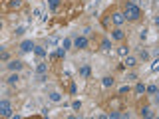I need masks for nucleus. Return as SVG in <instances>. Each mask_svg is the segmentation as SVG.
Masks as SVG:
<instances>
[{
    "mask_svg": "<svg viewBox=\"0 0 159 119\" xmlns=\"http://www.w3.org/2000/svg\"><path fill=\"white\" fill-rule=\"evenodd\" d=\"M123 16H125V20H137L139 16H141V10H139L137 4H133V2H127Z\"/></svg>",
    "mask_w": 159,
    "mask_h": 119,
    "instance_id": "nucleus-1",
    "label": "nucleus"
},
{
    "mask_svg": "<svg viewBox=\"0 0 159 119\" xmlns=\"http://www.w3.org/2000/svg\"><path fill=\"white\" fill-rule=\"evenodd\" d=\"M0 115L2 117H12V105L8 99H2L0 101Z\"/></svg>",
    "mask_w": 159,
    "mask_h": 119,
    "instance_id": "nucleus-2",
    "label": "nucleus"
},
{
    "mask_svg": "<svg viewBox=\"0 0 159 119\" xmlns=\"http://www.w3.org/2000/svg\"><path fill=\"white\" fill-rule=\"evenodd\" d=\"M24 67V64L20 62V60H12V62H8V70L10 72H18V70H22Z\"/></svg>",
    "mask_w": 159,
    "mask_h": 119,
    "instance_id": "nucleus-3",
    "label": "nucleus"
},
{
    "mask_svg": "<svg viewBox=\"0 0 159 119\" xmlns=\"http://www.w3.org/2000/svg\"><path fill=\"white\" fill-rule=\"evenodd\" d=\"M112 20H113V24H115V26H121V24L125 22V16H123L121 12H113L112 14Z\"/></svg>",
    "mask_w": 159,
    "mask_h": 119,
    "instance_id": "nucleus-4",
    "label": "nucleus"
},
{
    "mask_svg": "<svg viewBox=\"0 0 159 119\" xmlns=\"http://www.w3.org/2000/svg\"><path fill=\"white\" fill-rule=\"evenodd\" d=\"M74 46H76V48H80V50L88 48V38H84V36H78V38L74 40Z\"/></svg>",
    "mask_w": 159,
    "mask_h": 119,
    "instance_id": "nucleus-5",
    "label": "nucleus"
},
{
    "mask_svg": "<svg viewBox=\"0 0 159 119\" xmlns=\"http://www.w3.org/2000/svg\"><path fill=\"white\" fill-rule=\"evenodd\" d=\"M20 50H22V52H32V50H34L32 40H24V42L20 44Z\"/></svg>",
    "mask_w": 159,
    "mask_h": 119,
    "instance_id": "nucleus-6",
    "label": "nucleus"
},
{
    "mask_svg": "<svg viewBox=\"0 0 159 119\" xmlns=\"http://www.w3.org/2000/svg\"><path fill=\"white\" fill-rule=\"evenodd\" d=\"M112 38L119 42V40H123V38H125V34H123V30H121V28H115V30L112 32Z\"/></svg>",
    "mask_w": 159,
    "mask_h": 119,
    "instance_id": "nucleus-7",
    "label": "nucleus"
},
{
    "mask_svg": "<svg viewBox=\"0 0 159 119\" xmlns=\"http://www.w3.org/2000/svg\"><path fill=\"white\" fill-rule=\"evenodd\" d=\"M32 52L36 54L38 58H46V50H44L42 46H34V50H32Z\"/></svg>",
    "mask_w": 159,
    "mask_h": 119,
    "instance_id": "nucleus-8",
    "label": "nucleus"
},
{
    "mask_svg": "<svg viewBox=\"0 0 159 119\" xmlns=\"http://www.w3.org/2000/svg\"><path fill=\"white\" fill-rule=\"evenodd\" d=\"M36 73H48V64H38L36 66Z\"/></svg>",
    "mask_w": 159,
    "mask_h": 119,
    "instance_id": "nucleus-9",
    "label": "nucleus"
},
{
    "mask_svg": "<svg viewBox=\"0 0 159 119\" xmlns=\"http://www.w3.org/2000/svg\"><path fill=\"white\" fill-rule=\"evenodd\" d=\"M101 50H112V42H109V38H104L101 40Z\"/></svg>",
    "mask_w": 159,
    "mask_h": 119,
    "instance_id": "nucleus-10",
    "label": "nucleus"
},
{
    "mask_svg": "<svg viewBox=\"0 0 159 119\" xmlns=\"http://www.w3.org/2000/svg\"><path fill=\"white\" fill-rule=\"evenodd\" d=\"M123 64H125V66H129V67H133L135 64H137V60L131 58V56H125V62H123Z\"/></svg>",
    "mask_w": 159,
    "mask_h": 119,
    "instance_id": "nucleus-11",
    "label": "nucleus"
},
{
    "mask_svg": "<svg viewBox=\"0 0 159 119\" xmlns=\"http://www.w3.org/2000/svg\"><path fill=\"white\" fill-rule=\"evenodd\" d=\"M50 99H52L54 103H58V101H62V93H58V91H52V93H50Z\"/></svg>",
    "mask_w": 159,
    "mask_h": 119,
    "instance_id": "nucleus-12",
    "label": "nucleus"
},
{
    "mask_svg": "<svg viewBox=\"0 0 159 119\" xmlns=\"http://www.w3.org/2000/svg\"><path fill=\"white\" fill-rule=\"evenodd\" d=\"M101 83H104V87H112V86H113V78H109V75H106V78L101 79Z\"/></svg>",
    "mask_w": 159,
    "mask_h": 119,
    "instance_id": "nucleus-13",
    "label": "nucleus"
},
{
    "mask_svg": "<svg viewBox=\"0 0 159 119\" xmlns=\"http://www.w3.org/2000/svg\"><path fill=\"white\" fill-rule=\"evenodd\" d=\"M18 79H20V78H18V73H12V75L6 79V81L10 83V86H16V83H18Z\"/></svg>",
    "mask_w": 159,
    "mask_h": 119,
    "instance_id": "nucleus-14",
    "label": "nucleus"
},
{
    "mask_svg": "<svg viewBox=\"0 0 159 119\" xmlns=\"http://www.w3.org/2000/svg\"><path fill=\"white\" fill-rule=\"evenodd\" d=\"M80 75H82V78H88V75H90V66H82L80 67Z\"/></svg>",
    "mask_w": 159,
    "mask_h": 119,
    "instance_id": "nucleus-15",
    "label": "nucleus"
},
{
    "mask_svg": "<svg viewBox=\"0 0 159 119\" xmlns=\"http://www.w3.org/2000/svg\"><path fill=\"white\" fill-rule=\"evenodd\" d=\"M117 54H119V56H127V54H129V48H127V46H119L117 48Z\"/></svg>",
    "mask_w": 159,
    "mask_h": 119,
    "instance_id": "nucleus-16",
    "label": "nucleus"
},
{
    "mask_svg": "<svg viewBox=\"0 0 159 119\" xmlns=\"http://www.w3.org/2000/svg\"><path fill=\"white\" fill-rule=\"evenodd\" d=\"M141 117H153L151 109H149V107H143V109H141Z\"/></svg>",
    "mask_w": 159,
    "mask_h": 119,
    "instance_id": "nucleus-17",
    "label": "nucleus"
},
{
    "mask_svg": "<svg viewBox=\"0 0 159 119\" xmlns=\"http://www.w3.org/2000/svg\"><path fill=\"white\" fill-rule=\"evenodd\" d=\"M135 93H137V95L145 93V86H143V83H137V86H135Z\"/></svg>",
    "mask_w": 159,
    "mask_h": 119,
    "instance_id": "nucleus-18",
    "label": "nucleus"
},
{
    "mask_svg": "<svg viewBox=\"0 0 159 119\" xmlns=\"http://www.w3.org/2000/svg\"><path fill=\"white\" fill-rule=\"evenodd\" d=\"M48 6L52 8V10H56L60 6V0H48Z\"/></svg>",
    "mask_w": 159,
    "mask_h": 119,
    "instance_id": "nucleus-19",
    "label": "nucleus"
},
{
    "mask_svg": "<svg viewBox=\"0 0 159 119\" xmlns=\"http://www.w3.org/2000/svg\"><path fill=\"white\" fill-rule=\"evenodd\" d=\"M62 48H64V50H70V48H72V40L66 38L64 42H62Z\"/></svg>",
    "mask_w": 159,
    "mask_h": 119,
    "instance_id": "nucleus-20",
    "label": "nucleus"
},
{
    "mask_svg": "<svg viewBox=\"0 0 159 119\" xmlns=\"http://www.w3.org/2000/svg\"><path fill=\"white\" fill-rule=\"evenodd\" d=\"M139 58L143 60V62H145L147 58H149V52H147V50H143V48H141V50H139Z\"/></svg>",
    "mask_w": 159,
    "mask_h": 119,
    "instance_id": "nucleus-21",
    "label": "nucleus"
},
{
    "mask_svg": "<svg viewBox=\"0 0 159 119\" xmlns=\"http://www.w3.org/2000/svg\"><path fill=\"white\" fill-rule=\"evenodd\" d=\"M145 91H147V93H151V95H155V93H157V86H147V87H145Z\"/></svg>",
    "mask_w": 159,
    "mask_h": 119,
    "instance_id": "nucleus-22",
    "label": "nucleus"
},
{
    "mask_svg": "<svg viewBox=\"0 0 159 119\" xmlns=\"http://www.w3.org/2000/svg\"><path fill=\"white\" fill-rule=\"evenodd\" d=\"M22 6V0H10V8H20Z\"/></svg>",
    "mask_w": 159,
    "mask_h": 119,
    "instance_id": "nucleus-23",
    "label": "nucleus"
},
{
    "mask_svg": "<svg viewBox=\"0 0 159 119\" xmlns=\"http://www.w3.org/2000/svg\"><path fill=\"white\" fill-rule=\"evenodd\" d=\"M56 56H58V58H64V56H66V50H64V48L56 50Z\"/></svg>",
    "mask_w": 159,
    "mask_h": 119,
    "instance_id": "nucleus-24",
    "label": "nucleus"
},
{
    "mask_svg": "<svg viewBox=\"0 0 159 119\" xmlns=\"http://www.w3.org/2000/svg\"><path fill=\"white\" fill-rule=\"evenodd\" d=\"M46 73H38V81H46Z\"/></svg>",
    "mask_w": 159,
    "mask_h": 119,
    "instance_id": "nucleus-25",
    "label": "nucleus"
},
{
    "mask_svg": "<svg viewBox=\"0 0 159 119\" xmlns=\"http://www.w3.org/2000/svg\"><path fill=\"white\" fill-rule=\"evenodd\" d=\"M127 91H129V87H127V86H123V87H119V93H121V95H123V93H127Z\"/></svg>",
    "mask_w": 159,
    "mask_h": 119,
    "instance_id": "nucleus-26",
    "label": "nucleus"
},
{
    "mask_svg": "<svg viewBox=\"0 0 159 119\" xmlns=\"http://www.w3.org/2000/svg\"><path fill=\"white\" fill-rule=\"evenodd\" d=\"M76 91H78V87H76V83H72V86H70V93L76 95Z\"/></svg>",
    "mask_w": 159,
    "mask_h": 119,
    "instance_id": "nucleus-27",
    "label": "nucleus"
},
{
    "mask_svg": "<svg viewBox=\"0 0 159 119\" xmlns=\"http://www.w3.org/2000/svg\"><path fill=\"white\" fill-rule=\"evenodd\" d=\"M8 58H10V56H8V52H2V54H0V60H8Z\"/></svg>",
    "mask_w": 159,
    "mask_h": 119,
    "instance_id": "nucleus-28",
    "label": "nucleus"
},
{
    "mask_svg": "<svg viewBox=\"0 0 159 119\" xmlns=\"http://www.w3.org/2000/svg\"><path fill=\"white\" fill-rule=\"evenodd\" d=\"M72 107H74V109H80V107H82V103H80V101H74Z\"/></svg>",
    "mask_w": 159,
    "mask_h": 119,
    "instance_id": "nucleus-29",
    "label": "nucleus"
},
{
    "mask_svg": "<svg viewBox=\"0 0 159 119\" xmlns=\"http://www.w3.org/2000/svg\"><path fill=\"white\" fill-rule=\"evenodd\" d=\"M157 67H159V62H157V60H155V62H153V66H151V70H153V72H155Z\"/></svg>",
    "mask_w": 159,
    "mask_h": 119,
    "instance_id": "nucleus-30",
    "label": "nucleus"
},
{
    "mask_svg": "<svg viewBox=\"0 0 159 119\" xmlns=\"http://www.w3.org/2000/svg\"><path fill=\"white\" fill-rule=\"evenodd\" d=\"M2 52H4V48H2V46H0V54H2Z\"/></svg>",
    "mask_w": 159,
    "mask_h": 119,
    "instance_id": "nucleus-31",
    "label": "nucleus"
},
{
    "mask_svg": "<svg viewBox=\"0 0 159 119\" xmlns=\"http://www.w3.org/2000/svg\"><path fill=\"white\" fill-rule=\"evenodd\" d=\"M0 26H2V22H0Z\"/></svg>",
    "mask_w": 159,
    "mask_h": 119,
    "instance_id": "nucleus-32",
    "label": "nucleus"
},
{
    "mask_svg": "<svg viewBox=\"0 0 159 119\" xmlns=\"http://www.w3.org/2000/svg\"><path fill=\"white\" fill-rule=\"evenodd\" d=\"M0 2H4V0H0Z\"/></svg>",
    "mask_w": 159,
    "mask_h": 119,
    "instance_id": "nucleus-33",
    "label": "nucleus"
}]
</instances>
